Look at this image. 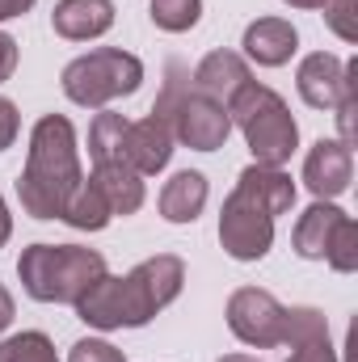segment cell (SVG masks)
Segmentation results:
<instances>
[{
	"label": "cell",
	"instance_id": "1",
	"mask_svg": "<svg viewBox=\"0 0 358 362\" xmlns=\"http://www.w3.org/2000/svg\"><path fill=\"white\" fill-rule=\"evenodd\" d=\"M185 286V262L178 253H156L131 274H101L76 299V316L89 329H144L156 312H165Z\"/></svg>",
	"mask_w": 358,
	"mask_h": 362
},
{
	"label": "cell",
	"instance_id": "2",
	"mask_svg": "<svg viewBox=\"0 0 358 362\" xmlns=\"http://www.w3.org/2000/svg\"><path fill=\"white\" fill-rule=\"evenodd\" d=\"M295 206V181L282 169L249 165L219 211V245L236 262H262L274 245V219Z\"/></svg>",
	"mask_w": 358,
	"mask_h": 362
},
{
	"label": "cell",
	"instance_id": "3",
	"mask_svg": "<svg viewBox=\"0 0 358 362\" xmlns=\"http://www.w3.org/2000/svg\"><path fill=\"white\" fill-rule=\"evenodd\" d=\"M81 148H76V127L64 114H42L30 131V156L17 177L21 211L34 219H59L68 198L81 189Z\"/></svg>",
	"mask_w": 358,
	"mask_h": 362
},
{
	"label": "cell",
	"instance_id": "4",
	"mask_svg": "<svg viewBox=\"0 0 358 362\" xmlns=\"http://www.w3.org/2000/svg\"><path fill=\"white\" fill-rule=\"evenodd\" d=\"M105 274V257L81 245H30L17 257V278L38 303H72Z\"/></svg>",
	"mask_w": 358,
	"mask_h": 362
},
{
	"label": "cell",
	"instance_id": "5",
	"mask_svg": "<svg viewBox=\"0 0 358 362\" xmlns=\"http://www.w3.org/2000/svg\"><path fill=\"white\" fill-rule=\"evenodd\" d=\"M228 118H232V127H241V135H245V144L253 152V165L282 169L299 148V127H295L287 101L270 85L249 81L228 101Z\"/></svg>",
	"mask_w": 358,
	"mask_h": 362
},
{
	"label": "cell",
	"instance_id": "6",
	"mask_svg": "<svg viewBox=\"0 0 358 362\" xmlns=\"http://www.w3.org/2000/svg\"><path fill=\"white\" fill-rule=\"evenodd\" d=\"M152 114L165 118L169 131H173V139L185 144V148H194V152H219V148L228 144V135H232L228 110L194 89V85H190V72H185L181 64H169L165 89L156 97Z\"/></svg>",
	"mask_w": 358,
	"mask_h": 362
},
{
	"label": "cell",
	"instance_id": "7",
	"mask_svg": "<svg viewBox=\"0 0 358 362\" xmlns=\"http://www.w3.org/2000/svg\"><path fill=\"white\" fill-rule=\"evenodd\" d=\"M139 85H144L139 55L118 51V47H97V51L72 59L64 68V93H68V101H76L85 110H105L110 101L131 97Z\"/></svg>",
	"mask_w": 358,
	"mask_h": 362
},
{
	"label": "cell",
	"instance_id": "8",
	"mask_svg": "<svg viewBox=\"0 0 358 362\" xmlns=\"http://www.w3.org/2000/svg\"><path fill=\"white\" fill-rule=\"evenodd\" d=\"M282 316H287V308L262 286H241L228 299V329L253 350L282 346Z\"/></svg>",
	"mask_w": 358,
	"mask_h": 362
},
{
	"label": "cell",
	"instance_id": "9",
	"mask_svg": "<svg viewBox=\"0 0 358 362\" xmlns=\"http://www.w3.org/2000/svg\"><path fill=\"white\" fill-rule=\"evenodd\" d=\"M358 81V64L350 59H337L333 51H312V55H304V64H299V72H295V89L299 97L312 105V110H333L346 93L354 89Z\"/></svg>",
	"mask_w": 358,
	"mask_h": 362
},
{
	"label": "cell",
	"instance_id": "10",
	"mask_svg": "<svg viewBox=\"0 0 358 362\" xmlns=\"http://www.w3.org/2000/svg\"><path fill=\"white\" fill-rule=\"evenodd\" d=\"M354 181V148L342 139H316L304 156V185L316 194V202H333Z\"/></svg>",
	"mask_w": 358,
	"mask_h": 362
},
{
	"label": "cell",
	"instance_id": "11",
	"mask_svg": "<svg viewBox=\"0 0 358 362\" xmlns=\"http://www.w3.org/2000/svg\"><path fill=\"white\" fill-rule=\"evenodd\" d=\"M173 144L178 139H173L169 122L156 118V114H148L139 122H127V131H122V160L139 177H152V173H161L173 160Z\"/></svg>",
	"mask_w": 358,
	"mask_h": 362
},
{
	"label": "cell",
	"instance_id": "12",
	"mask_svg": "<svg viewBox=\"0 0 358 362\" xmlns=\"http://www.w3.org/2000/svg\"><path fill=\"white\" fill-rule=\"evenodd\" d=\"M249 81H253V72H249L245 55H236V51H211V55H202V64L190 76L194 89L202 93V97H211V101H219L224 110H228V101L245 89Z\"/></svg>",
	"mask_w": 358,
	"mask_h": 362
},
{
	"label": "cell",
	"instance_id": "13",
	"mask_svg": "<svg viewBox=\"0 0 358 362\" xmlns=\"http://www.w3.org/2000/svg\"><path fill=\"white\" fill-rule=\"evenodd\" d=\"M241 47H245V55H249L253 64H262V68H282V64H291V55L299 51V30H295L287 17H258V21L245 30Z\"/></svg>",
	"mask_w": 358,
	"mask_h": 362
},
{
	"label": "cell",
	"instance_id": "14",
	"mask_svg": "<svg viewBox=\"0 0 358 362\" xmlns=\"http://www.w3.org/2000/svg\"><path fill=\"white\" fill-rule=\"evenodd\" d=\"M51 25L68 42L101 38L114 25V0H59L55 13H51Z\"/></svg>",
	"mask_w": 358,
	"mask_h": 362
},
{
	"label": "cell",
	"instance_id": "15",
	"mask_svg": "<svg viewBox=\"0 0 358 362\" xmlns=\"http://www.w3.org/2000/svg\"><path fill=\"white\" fill-rule=\"evenodd\" d=\"M342 219H346L342 206H333V202H312V206L295 219V232H291L295 253H299L304 262H325L329 240H333V232H337Z\"/></svg>",
	"mask_w": 358,
	"mask_h": 362
},
{
	"label": "cell",
	"instance_id": "16",
	"mask_svg": "<svg viewBox=\"0 0 358 362\" xmlns=\"http://www.w3.org/2000/svg\"><path fill=\"white\" fill-rule=\"evenodd\" d=\"M93 185L101 189V198L110 202V211L114 215H135L139 206H144V177L127 165V160H101V165H93Z\"/></svg>",
	"mask_w": 358,
	"mask_h": 362
},
{
	"label": "cell",
	"instance_id": "17",
	"mask_svg": "<svg viewBox=\"0 0 358 362\" xmlns=\"http://www.w3.org/2000/svg\"><path fill=\"white\" fill-rule=\"evenodd\" d=\"M207 194H211V185L198 169H181L161 189V215L169 223H194L202 215V206H207Z\"/></svg>",
	"mask_w": 358,
	"mask_h": 362
},
{
	"label": "cell",
	"instance_id": "18",
	"mask_svg": "<svg viewBox=\"0 0 358 362\" xmlns=\"http://www.w3.org/2000/svg\"><path fill=\"white\" fill-rule=\"evenodd\" d=\"M59 219L72 223L76 232H101V228L114 219V211H110V202L101 198V189H97L93 181H81V189L68 198V206H64Z\"/></svg>",
	"mask_w": 358,
	"mask_h": 362
},
{
	"label": "cell",
	"instance_id": "19",
	"mask_svg": "<svg viewBox=\"0 0 358 362\" xmlns=\"http://www.w3.org/2000/svg\"><path fill=\"white\" fill-rule=\"evenodd\" d=\"M122 131H127V118L114 114V110H101V114L93 118V127H89L93 165H101V160H122Z\"/></svg>",
	"mask_w": 358,
	"mask_h": 362
},
{
	"label": "cell",
	"instance_id": "20",
	"mask_svg": "<svg viewBox=\"0 0 358 362\" xmlns=\"http://www.w3.org/2000/svg\"><path fill=\"white\" fill-rule=\"evenodd\" d=\"M0 362H59V354L47 333L25 329V333H13L0 341Z\"/></svg>",
	"mask_w": 358,
	"mask_h": 362
},
{
	"label": "cell",
	"instance_id": "21",
	"mask_svg": "<svg viewBox=\"0 0 358 362\" xmlns=\"http://www.w3.org/2000/svg\"><path fill=\"white\" fill-rule=\"evenodd\" d=\"M148 17H152L156 30H165V34H185V30L198 25L202 0H152V4H148Z\"/></svg>",
	"mask_w": 358,
	"mask_h": 362
},
{
	"label": "cell",
	"instance_id": "22",
	"mask_svg": "<svg viewBox=\"0 0 358 362\" xmlns=\"http://www.w3.org/2000/svg\"><path fill=\"white\" fill-rule=\"evenodd\" d=\"M325 262H329L337 274H354L358 270V223L350 219V215L337 223V232H333V240H329Z\"/></svg>",
	"mask_w": 358,
	"mask_h": 362
},
{
	"label": "cell",
	"instance_id": "23",
	"mask_svg": "<svg viewBox=\"0 0 358 362\" xmlns=\"http://www.w3.org/2000/svg\"><path fill=\"white\" fill-rule=\"evenodd\" d=\"M325 21L342 42H358V0H325Z\"/></svg>",
	"mask_w": 358,
	"mask_h": 362
},
{
	"label": "cell",
	"instance_id": "24",
	"mask_svg": "<svg viewBox=\"0 0 358 362\" xmlns=\"http://www.w3.org/2000/svg\"><path fill=\"white\" fill-rule=\"evenodd\" d=\"M68 362H127V354H122L118 346H110L105 337H81V341L72 346Z\"/></svg>",
	"mask_w": 358,
	"mask_h": 362
},
{
	"label": "cell",
	"instance_id": "25",
	"mask_svg": "<svg viewBox=\"0 0 358 362\" xmlns=\"http://www.w3.org/2000/svg\"><path fill=\"white\" fill-rule=\"evenodd\" d=\"M287 362H337V350L329 337H312L304 346H291V358Z\"/></svg>",
	"mask_w": 358,
	"mask_h": 362
},
{
	"label": "cell",
	"instance_id": "26",
	"mask_svg": "<svg viewBox=\"0 0 358 362\" xmlns=\"http://www.w3.org/2000/svg\"><path fill=\"white\" fill-rule=\"evenodd\" d=\"M17 131H21V114H17V105H13L8 97H0V152L13 148Z\"/></svg>",
	"mask_w": 358,
	"mask_h": 362
},
{
	"label": "cell",
	"instance_id": "27",
	"mask_svg": "<svg viewBox=\"0 0 358 362\" xmlns=\"http://www.w3.org/2000/svg\"><path fill=\"white\" fill-rule=\"evenodd\" d=\"M17 72V38L0 30V85Z\"/></svg>",
	"mask_w": 358,
	"mask_h": 362
},
{
	"label": "cell",
	"instance_id": "28",
	"mask_svg": "<svg viewBox=\"0 0 358 362\" xmlns=\"http://www.w3.org/2000/svg\"><path fill=\"white\" fill-rule=\"evenodd\" d=\"M38 0H0V21H13V17H21V13H30Z\"/></svg>",
	"mask_w": 358,
	"mask_h": 362
},
{
	"label": "cell",
	"instance_id": "29",
	"mask_svg": "<svg viewBox=\"0 0 358 362\" xmlns=\"http://www.w3.org/2000/svg\"><path fill=\"white\" fill-rule=\"evenodd\" d=\"M13 312H17L13 308V295H8V286H0V333L13 325Z\"/></svg>",
	"mask_w": 358,
	"mask_h": 362
},
{
	"label": "cell",
	"instance_id": "30",
	"mask_svg": "<svg viewBox=\"0 0 358 362\" xmlns=\"http://www.w3.org/2000/svg\"><path fill=\"white\" fill-rule=\"evenodd\" d=\"M8 236H13V215H8V202H4V194H0V249L8 245Z\"/></svg>",
	"mask_w": 358,
	"mask_h": 362
},
{
	"label": "cell",
	"instance_id": "31",
	"mask_svg": "<svg viewBox=\"0 0 358 362\" xmlns=\"http://www.w3.org/2000/svg\"><path fill=\"white\" fill-rule=\"evenodd\" d=\"M282 4H291V8H325V0H282Z\"/></svg>",
	"mask_w": 358,
	"mask_h": 362
},
{
	"label": "cell",
	"instance_id": "32",
	"mask_svg": "<svg viewBox=\"0 0 358 362\" xmlns=\"http://www.w3.org/2000/svg\"><path fill=\"white\" fill-rule=\"evenodd\" d=\"M219 362H258V358H249V354H228V358H219Z\"/></svg>",
	"mask_w": 358,
	"mask_h": 362
}]
</instances>
